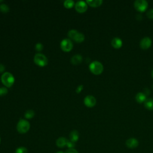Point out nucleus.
Returning a JSON list of instances; mask_svg holds the SVG:
<instances>
[{
    "instance_id": "obj_1",
    "label": "nucleus",
    "mask_w": 153,
    "mask_h": 153,
    "mask_svg": "<svg viewBox=\"0 0 153 153\" xmlns=\"http://www.w3.org/2000/svg\"><path fill=\"white\" fill-rule=\"evenodd\" d=\"M1 80L2 83L7 88H10L13 86L14 83L15 78L12 74L8 72H4L1 76Z\"/></svg>"
},
{
    "instance_id": "obj_2",
    "label": "nucleus",
    "mask_w": 153,
    "mask_h": 153,
    "mask_svg": "<svg viewBox=\"0 0 153 153\" xmlns=\"http://www.w3.org/2000/svg\"><path fill=\"white\" fill-rule=\"evenodd\" d=\"M30 127V123L27 120L25 119H20L17 124L16 128L19 133L24 134L29 130Z\"/></svg>"
},
{
    "instance_id": "obj_3",
    "label": "nucleus",
    "mask_w": 153,
    "mask_h": 153,
    "mask_svg": "<svg viewBox=\"0 0 153 153\" xmlns=\"http://www.w3.org/2000/svg\"><path fill=\"white\" fill-rule=\"evenodd\" d=\"M68 37L77 43H81L84 41L85 36L83 33L78 32L76 30L72 29L68 33Z\"/></svg>"
},
{
    "instance_id": "obj_4",
    "label": "nucleus",
    "mask_w": 153,
    "mask_h": 153,
    "mask_svg": "<svg viewBox=\"0 0 153 153\" xmlns=\"http://www.w3.org/2000/svg\"><path fill=\"white\" fill-rule=\"evenodd\" d=\"M89 69L94 75H99L103 71V65L99 61H93L89 65Z\"/></svg>"
},
{
    "instance_id": "obj_5",
    "label": "nucleus",
    "mask_w": 153,
    "mask_h": 153,
    "mask_svg": "<svg viewBox=\"0 0 153 153\" xmlns=\"http://www.w3.org/2000/svg\"><path fill=\"white\" fill-rule=\"evenodd\" d=\"M33 62L37 66L40 67H44L48 64L47 57L41 53H37L34 56Z\"/></svg>"
},
{
    "instance_id": "obj_6",
    "label": "nucleus",
    "mask_w": 153,
    "mask_h": 153,
    "mask_svg": "<svg viewBox=\"0 0 153 153\" xmlns=\"http://www.w3.org/2000/svg\"><path fill=\"white\" fill-rule=\"evenodd\" d=\"M134 7L137 11L143 12L147 9L148 3L146 0H136L134 2Z\"/></svg>"
},
{
    "instance_id": "obj_7",
    "label": "nucleus",
    "mask_w": 153,
    "mask_h": 153,
    "mask_svg": "<svg viewBox=\"0 0 153 153\" xmlns=\"http://www.w3.org/2000/svg\"><path fill=\"white\" fill-rule=\"evenodd\" d=\"M60 48L65 52H69L73 48V43L69 39H64L60 42Z\"/></svg>"
},
{
    "instance_id": "obj_8",
    "label": "nucleus",
    "mask_w": 153,
    "mask_h": 153,
    "mask_svg": "<svg viewBox=\"0 0 153 153\" xmlns=\"http://www.w3.org/2000/svg\"><path fill=\"white\" fill-rule=\"evenodd\" d=\"M88 5L86 2L83 1H78L75 4V8L76 11L79 13H83L85 12L87 10Z\"/></svg>"
},
{
    "instance_id": "obj_9",
    "label": "nucleus",
    "mask_w": 153,
    "mask_h": 153,
    "mask_svg": "<svg viewBox=\"0 0 153 153\" xmlns=\"http://www.w3.org/2000/svg\"><path fill=\"white\" fill-rule=\"evenodd\" d=\"M84 103L87 107L92 108L95 106L96 103V99L92 95H87L84 99Z\"/></svg>"
},
{
    "instance_id": "obj_10",
    "label": "nucleus",
    "mask_w": 153,
    "mask_h": 153,
    "mask_svg": "<svg viewBox=\"0 0 153 153\" xmlns=\"http://www.w3.org/2000/svg\"><path fill=\"white\" fill-rule=\"evenodd\" d=\"M152 44V40L149 37L146 36L143 38L140 41V47L143 50L148 49Z\"/></svg>"
},
{
    "instance_id": "obj_11",
    "label": "nucleus",
    "mask_w": 153,
    "mask_h": 153,
    "mask_svg": "<svg viewBox=\"0 0 153 153\" xmlns=\"http://www.w3.org/2000/svg\"><path fill=\"white\" fill-rule=\"evenodd\" d=\"M139 144V143L138 140L134 137H130L127 139L126 141V146L130 149H134L137 148Z\"/></svg>"
},
{
    "instance_id": "obj_12",
    "label": "nucleus",
    "mask_w": 153,
    "mask_h": 153,
    "mask_svg": "<svg viewBox=\"0 0 153 153\" xmlns=\"http://www.w3.org/2000/svg\"><path fill=\"white\" fill-rule=\"evenodd\" d=\"M111 45L115 48H120L123 45L122 40L118 37H115L111 41Z\"/></svg>"
},
{
    "instance_id": "obj_13",
    "label": "nucleus",
    "mask_w": 153,
    "mask_h": 153,
    "mask_svg": "<svg viewBox=\"0 0 153 153\" xmlns=\"http://www.w3.org/2000/svg\"><path fill=\"white\" fill-rule=\"evenodd\" d=\"M68 140L66 137H59V138L56 140V145H57V147L62 148H63V147H65V146H66Z\"/></svg>"
},
{
    "instance_id": "obj_14",
    "label": "nucleus",
    "mask_w": 153,
    "mask_h": 153,
    "mask_svg": "<svg viewBox=\"0 0 153 153\" xmlns=\"http://www.w3.org/2000/svg\"><path fill=\"white\" fill-rule=\"evenodd\" d=\"M82 61V57L80 54H75L71 57V62L73 65L80 64Z\"/></svg>"
},
{
    "instance_id": "obj_15",
    "label": "nucleus",
    "mask_w": 153,
    "mask_h": 153,
    "mask_svg": "<svg viewBox=\"0 0 153 153\" xmlns=\"http://www.w3.org/2000/svg\"><path fill=\"white\" fill-rule=\"evenodd\" d=\"M78 139H79V132L76 130H74L71 131L69 134V140L75 143L76 142L78 141Z\"/></svg>"
},
{
    "instance_id": "obj_16",
    "label": "nucleus",
    "mask_w": 153,
    "mask_h": 153,
    "mask_svg": "<svg viewBox=\"0 0 153 153\" xmlns=\"http://www.w3.org/2000/svg\"><path fill=\"white\" fill-rule=\"evenodd\" d=\"M86 2L87 5L92 7H97L102 5L103 1L102 0H87Z\"/></svg>"
},
{
    "instance_id": "obj_17",
    "label": "nucleus",
    "mask_w": 153,
    "mask_h": 153,
    "mask_svg": "<svg viewBox=\"0 0 153 153\" xmlns=\"http://www.w3.org/2000/svg\"><path fill=\"white\" fill-rule=\"evenodd\" d=\"M135 99L137 102L139 103H142L144 102L146 99V96L143 92H139L136 94L135 96Z\"/></svg>"
},
{
    "instance_id": "obj_18",
    "label": "nucleus",
    "mask_w": 153,
    "mask_h": 153,
    "mask_svg": "<svg viewBox=\"0 0 153 153\" xmlns=\"http://www.w3.org/2000/svg\"><path fill=\"white\" fill-rule=\"evenodd\" d=\"M145 107L150 111L153 110V99L152 98H148L144 102Z\"/></svg>"
},
{
    "instance_id": "obj_19",
    "label": "nucleus",
    "mask_w": 153,
    "mask_h": 153,
    "mask_svg": "<svg viewBox=\"0 0 153 153\" xmlns=\"http://www.w3.org/2000/svg\"><path fill=\"white\" fill-rule=\"evenodd\" d=\"M63 5L66 8H72L75 5V2L72 0H66L63 2Z\"/></svg>"
},
{
    "instance_id": "obj_20",
    "label": "nucleus",
    "mask_w": 153,
    "mask_h": 153,
    "mask_svg": "<svg viewBox=\"0 0 153 153\" xmlns=\"http://www.w3.org/2000/svg\"><path fill=\"white\" fill-rule=\"evenodd\" d=\"M35 115V112L32 109H29L26 111L25 113V117L26 119H31Z\"/></svg>"
},
{
    "instance_id": "obj_21",
    "label": "nucleus",
    "mask_w": 153,
    "mask_h": 153,
    "mask_svg": "<svg viewBox=\"0 0 153 153\" xmlns=\"http://www.w3.org/2000/svg\"><path fill=\"white\" fill-rule=\"evenodd\" d=\"M10 11L9 7L5 4H0V11L4 13H7Z\"/></svg>"
},
{
    "instance_id": "obj_22",
    "label": "nucleus",
    "mask_w": 153,
    "mask_h": 153,
    "mask_svg": "<svg viewBox=\"0 0 153 153\" xmlns=\"http://www.w3.org/2000/svg\"><path fill=\"white\" fill-rule=\"evenodd\" d=\"M15 153H27V149L24 146H20L16 149Z\"/></svg>"
},
{
    "instance_id": "obj_23",
    "label": "nucleus",
    "mask_w": 153,
    "mask_h": 153,
    "mask_svg": "<svg viewBox=\"0 0 153 153\" xmlns=\"http://www.w3.org/2000/svg\"><path fill=\"white\" fill-rule=\"evenodd\" d=\"M43 48H44V46L41 42H38L35 45V50L38 52L41 51L43 50Z\"/></svg>"
},
{
    "instance_id": "obj_24",
    "label": "nucleus",
    "mask_w": 153,
    "mask_h": 153,
    "mask_svg": "<svg viewBox=\"0 0 153 153\" xmlns=\"http://www.w3.org/2000/svg\"><path fill=\"white\" fill-rule=\"evenodd\" d=\"M8 93V90L7 87H0V96H3L7 94Z\"/></svg>"
},
{
    "instance_id": "obj_25",
    "label": "nucleus",
    "mask_w": 153,
    "mask_h": 153,
    "mask_svg": "<svg viewBox=\"0 0 153 153\" xmlns=\"http://www.w3.org/2000/svg\"><path fill=\"white\" fill-rule=\"evenodd\" d=\"M75 146V143L70 140H68V142H67V144H66V146L68 148H74Z\"/></svg>"
},
{
    "instance_id": "obj_26",
    "label": "nucleus",
    "mask_w": 153,
    "mask_h": 153,
    "mask_svg": "<svg viewBox=\"0 0 153 153\" xmlns=\"http://www.w3.org/2000/svg\"><path fill=\"white\" fill-rule=\"evenodd\" d=\"M146 16L149 19H153V8H151L147 11Z\"/></svg>"
},
{
    "instance_id": "obj_27",
    "label": "nucleus",
    "mask_w": 153,
    "mask_h": 153,
    "mask_svg": "<svg viewBox=\"0 0 153 153\" xmlns=\"http://www.w3.org/2000/svg\"><path fill=\"white\" fill-rule=\"evenodd\" d=\"M65 153H78V151L75 148H68Z\"/></svg>"
},
{
    "instance_id": "obj_28",
    "label": "nucleus",
    "mask_w": 153,
    "mask_h": 153,
    "mask_svg": "<svg viewBox=\"0 0 153 153\" xmlns=\"http://www.w3.org/2000/svg\"><path fill=\"white\" fill-rule=\"evenodd\" d=\"M83 85H79L77 87L76 89V93H80L81 92V91L83 90Z\"/></svg>"
},
{
    "instance_id": "obj_29",
    "label": "nucleus",
    "mask_w": 153,
    "mask_h": 153,
    "mask_svg": "<svg viewBox=\"0 0 153 153\" xmlns=\"http://www.w3.org/2000/svg\"><path fill=\"white\" fill-rule=\"evenodd\" d=\"M145 94V96H146L147 95H149V94H150V90L148 89V88H144L143 89V92Z\"/></svg>"
},
{
    "instance_id": "obj_30",
    "label": "nucleus",
    "mask_w": 153,
    "mask_h": 153,
    "mask_svg": "<svg viewBox=\"0 0 153 153\" xmlns=\"http://www.w3.org/2000/svg\"><path fill=\"white\" fill-rule=\"evenodd\" d=\"M5 68L4 65L0 64V73L4 72L5 71Z\"/></svg>"
},
{
    "instance_id": "obj_31",
    "label": "nucleus",
    "mask_w": 153,
    "mask_h": 153,
    "mask_svg": "<svg viewBox=\"0 0 153 153\" xmlns=\"http://www.w3.org/2000/svg\"><path fill=\"white\" fill-rule=\"evenodd\" d=\"M56 153H65V152H63V151H57Z\"/></svg>"
},
{
    "instance_id": "obj_32",
    "label": "nucleus",
    "mask_w": 153,
    "mask_h": 153,
    "mask_svg": "<svg viewBox=\"0 0 153 153\" xmlns=\"http://www.w3.org/2000/svg\"><path fill=\"white\" fill-rule=\"evenodd\" d=\"M151 76H152V78H153V69H152V70L151 71Z\"/></svg>"
},
{
    "instance_id": "obj_33",
    "label": "nucleus",
    "mask_w": 153,
    "mask_h": 153,
    "mask_svg": "<svg viewBox=\"0 0 153 153\" xmlns=\"http://www.w3.org/2000/svg\"><path fill=\"white\" fill-rule=\"evenodd\" d=\"M1 137H0V144H1Z\"/></svg>"
},
{
    "instance_id": "obj_34",
    "label": "nucleus",
    "mask_w": 153,
    "mask_h": 153,
    "mask_svg": "<svg viewBox=\"0 0 153 153\" xmlns=\"http://www.w3.org/2000/svg\"><path fill=\"white\" fill-rule=\"evenodd\" d=\"M152 88H153V85H152Z\"/></svg>"
}]
</instances>
